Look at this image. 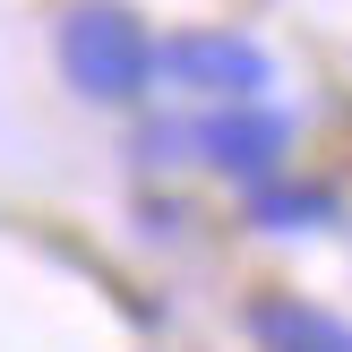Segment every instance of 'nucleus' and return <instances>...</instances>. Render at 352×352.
<instances>
[{"instance_id":"obj_1","label":"nucleus","mask_w":352,"mask_h":352,"mask_svg":"<svg viewBox=\"0 0 352 352\" xmlns=\"http://www.w3.org/2000/svg\"><path fill=\"white\" fill-rule=\"evenodd\" d=\"M69 69H78L86 95H129L146 78V43L120 9H78L69 17Z\"/></svg>"},{"instance_id":"obj_2","label":"nucleus","mask_w":352,"mask_h":352,"mask_svg":"<svg viewBox=\"0 0 352 352\" xmlns=\"http://www.w3.org/2000/svg\"><path fill=\"white\" fill-rule=\"evenodd\" d=\"M164 69L181 86H223V95H250L258 78H267V52L241 43V34H181V43L164 52Z\"/></svg>"},{"instance_id":"obj_3","label":"nucleus","mask_w":352,"mask_h":352,"mask_svg":"<svg viewBox=\"0 0 352 352\" xmlns=\"http://www.w3.org/2000/svg\"><path fill=\"white\" fill-rule=\"evenodd\" d=\"M284 138H292V129H284L275 112H232V120L206 129V155H215L223 172H250V181H258V172L284 164Z\"/></svg>"},{"instance_id":"obj_4","label":"nucleus","mask_w":352,"mask_h":352,"mask_svg":"<svg viewBox=\"0 0 352 352\" xmlns=\"http://www.w3.org/2000/svg\"><path fill=\"white\" fill-rule=\"evenodd\" d=\"M250 327H258L267 352H352V327L327 318V309H309V301H267Z\"/></svg>"},{"instance_id":"obj_5","label":"nucleus","mask_w":352,"mask_h":352,"mask_svg":"<svg viewBox=\"0 0 352 352\" xmlns=\"http://www.w3.org/2000/svg\"><path fill=\"white\" fill-rule=\"evenodd\" d=\"M258 215L275 223V232H301V223H327V189H275Z\"/></svg>"}]
</instances>
